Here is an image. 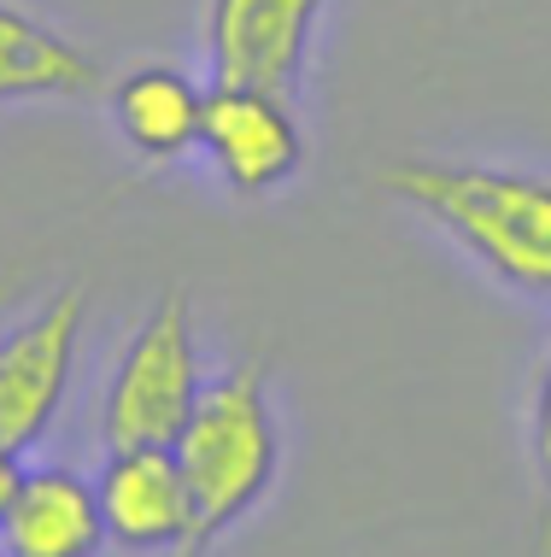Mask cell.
<instances>
[{"mask_svg": "<svg viewBox=\"0 0 551 557\" xmlns=\"http://www.w3.org/2000/svg\"><path fill=\"white\" fill-rule=\"evenodd\" d=\"M200 358H193V311L183 288H165L159 306L141 318L117 358L107 405H100V441L107 451L124 446H176L200 405Z\"/></svg>", "mask_w": 551, "mask_h": 557, "instance_id": "3957f363", "label": "cell"}, {"mask_svg": "<svg viewBox=\"0 0 551 557\" xmlns=\"http://www.w3.org/2000/svg\"><path fill=\"white\" fill-rule=\"evenodd\" d=\"M100 546H107V522H100L95 481L65 463L24 470L18 499L0 517V557H95Z\"/></svg>", "mask_w": 551, "mask_h": 557, "instance_id": "ba28073f", "label": "cell"}, {"mask_svg": "<svg viewBox=\"0 0 551 557\" xmlns=\"http://www.w3.org/2000/svg\"><path fill=\"white\" fill-rule=\"evenodd\" d=\"M534 463H540V557H551V364L534 394Z\"/></svg>", "mask_w": 551, "mask_h": 557, "instance_id": "8fae6325", "label": "cell"}, {"mask_svg": "<svg viewBox=\"0 0 551 557\" xmlns=\"http://www.w3.org/2000/svg\"><path fill=\"white\" fill-rule=\"evenodd\" d=\"M18 487H24V463H18V451H12V446H0V517L12 510Z\"/></svg>", "mask_w": 551, "mask_h": 557, "instance_id": "7c38bea8", "label": "cell"}, {"mask_svg": "<svg viewBox=\"0 0 551 557\" xmlns=\"http://www.w3.org/2000/svg\"><path fill=\"white\" fill-rule=\"evenodd\" d=\"M112 117L147 164H171L200 147L205 88L176 65H136L112 88Z\"/></svg>", "mask_w": 551, "mask_h": 557, "instance_id": "9c48e42d", "label": "cell"}, {"mask_svg": "<svg viewBox=\"0 0 551 557\" xmlns=\"http://www.w3.org/2000/svg\"><path fill=\"white\" fill-rule=\"evenodd\" d=\"M200 147L212 153L217 176L235 194H271L281 188L305 159L300 124L288 112V95L271 88H205V117H200Z\"/></svg>", "mask_w": 551, "mask_h": 557, "instance_id": "8992f818", "label": "cell"}, {"mask_svg": "<svg viewBox=\"0 0 551 557\" xmlns=\"http://www.w3.org/2000/svg\"><path fill=\"white\" fill-rule=\"evenodd\" d=\"M107 540L124 552H176L188 534V487L171 446H124L107 451V470L95 475Z\"/></svg>", "mask_w": 551, "mask_h": 557, "instance_id": "52a82bcc", "label": "cell"}, {"mask_svg": "<svg viewBox=\"0 0 551 557\" xmlns=\"http://www.w3.org/2000/svg\"><path fill=\"white\" fill-rule=\"evenodd\" d=\"M83 318H88V299L71 282L36 318H24L0 341V446L24 451L48 434L59 405H65V387H71Z\"/></svg>", "mask_w": 551, "mask_h": 557, "instance_id": "277c9868", "label": "cell"}, {"mask_svg": "<svg viewBox=\"0 0 551 557\" xmlns=\"http://www.w3.org/2000/svg\"><path fill=\"white\" fill-rule=\"evenodd\" d=\"M171 451L188 487V534L176 557H205L271 493L281 463V429L259 358H247V364L223 370L212 387H200V405H193L188 429L176 434Z\"/></svg>", "mask_w": 551, "mask_h": 557, "instance_id": "7a4b0ae2", "label": "cell"}, {"mask_svg": "<svg viewBox=\"0 0 551 557\" xmlns=\"http://www.w3.org/2000/svg\"><path fill=\"white\" fill-rule=\"evenodd\" d=\"M387 200L440 223L469 259H481L499 282L551 299V183L493 164L399 159L376 176Z\"/></svg>", "mask_w": 551, "mask_h": 557, "instance_id": "6da1fadb", "label": "cell"}, {"mask_svg": "<svg viewBox=\"0 0 551 557\" xmlns=\"http://www.w3.org/2000/svg\"><path fill=\"white\" fill-rule=\"evenodd\" d=\"M95 88L100 65L88 59V48L59 36L36 12L0 0V100H65Z\"/></svg>", "mask_w": 551, "mask_h": 557, "instance_id": "30bf717a", "label": "cell"}, {"mask_svg": "<svg viewBox=\"0 0 551 557\" xmlns=\"http://www.w3.org/2000/svg\"><path fill=\"white\" fill-rule=\"evenodd\" d=\"M323 7L329 0H212L205 12L212 83L271 88L293 100Z\"/></svg>", "mask_w": 551, "mask_h": 557, "instance_id": "5b68a950", "label": "cell"}]
</instances>
